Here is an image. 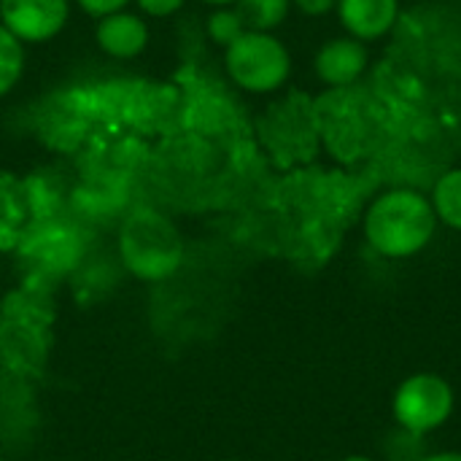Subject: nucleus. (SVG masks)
<instances>
[{"label": "nucleus", "mask_w": 461, "mask_h": 461, "mask_svg": "<svg viewBox=\"0 0 461 461\" xmlns=\"http://www.w3.org/2000/svg\"><path fill=\"white\" fill-rule=\"evenodd\" d=\"M359 219L370 251L392 262L413 259L427 251L440 227L429 194L416 186H389L378 192Z\"/></svg>", "instance_id": "nucleus-1"}, {"label": "nucleus", "mask_w": 461, "mask_h": 461, "mask_svg": "<svg viewBox=\"0 0 461 461\" xmlns=\"http://www.w3.org/2000/svg\"><path fill=\"white\" fill-rule=\"evenodd\" d=\"M119 251L132 276L143 281H162L178 270L184 243L178 230L162 213L138 211L122 227Z\"/></svg>", "instance_id": "nucleus-2"}, {"label": "nucleus", "mask_w": 461, "mask_h": 461, "mask_svg": "<svg viewBox=\"0 0 461 461\" xmlns=\"http://www.w3.org/2000/svg\"><path fill=\"white\" fill-rule=\"evenodd\" d=\"M230 81L249 95L281 92L292 76V54L273 32L246 30L224 49Z\"/></svg>", "instance_id": "nucleus-3"}, {"label": "nucleus", "mask_w": 461, "mask_h": 461, "mask_svg": "<svg viewBox=\"0 0 461 461\" xmlns=\"http://www.w3.org/2000/svg\"><path fill=\"white\" fill-rule=\"evenodd\" d=\"M456 408L454 386L438 373H413L392 394L394 427L416 438H429L443 429Z\"/></svg>", "instance_id": "nucleus-4"}, {"label": "nucleus", "mask_w": 461, "mask_h": 461, "mask_svg": "<svg viewBox=\"0 0 461 461\" xmlns=\"http://www.w3.org/2000/svg\"><path fill=\"white\" fill-rule=\"evenodd\" d=\"M70 0H0V24L22 43H46L62 32Z\"/></svg>", "instance_id": "nucleus-5"}, {"label": "nucleus", "mask_w": 461, "mask_h": 461, "mask_svg": "<svg viewBox=\"0 0 461 461\" xmlns=\"http://www.w3.org/2000/svg\"><path fill=\"white\" fill-rule=\"evenodd\" d=\"M370 65H373V57H370L367 43L351 35L330 38L327 43L319 46L313 57V73L324 84V89H346L362 81Z\"/></svg>", "instance_id": "nucleus-6"}, {"label": "nucleus", "mask_w": 461, "mask_h": 461, "mask_svg": "<svg viewBox=\"0 0 461 461\" xmlns=\"http://www.w3.org/2000/svg\"><path fill=\"white\" fill-rule=\"evenodd\" d=\"M402 11V0H338L335 8L346 35L362 43L386 41L400 24Z\"/></svg>", "instance_id": "nucleus-7"}, {"label": "nucleus", "mask_w": 461, "mask_h": 461, "mask_svg": "<svg viewBox=\"0 0 461 461\" xmlns=\"http://www.w3.org/2000/svg\"><path fill=\"white\" fill-rule=\"evenodd\" d=\"M95 41L97 46L116 59H132L138 57L146 43H149V24L143 22V16L130 14V11H116L108 14L97 22L95 30Z\"/></svg>", "instance_id": "nucleus-8"}, {"label": "nucleus", "mask_w": 461, "mask_h": 461, "mask_svg": "<svg viewBox=\"0 0 461 461\" xmlns=\"http://www.w3.org/2000/svg\"><path fill=\"white\" fill-rule=\"evenodd\" d=\"M438 221L454 232H461V165L443 170L427 189Z\"/></svg>", "instance_id": "nucleus-9"}, {"label": "nucleus", "mask_w": 461, "mask_h": 461, "mask_svg": "<svg viewBox=\"0 0 461 461\" xmlns=\"http://www.w3.org/2000/svg\"><path fill=\"white\" fill-rule=\"evenodd\" d=\"M235 11L243 19L246 30L273 32L286 22L292 11V0H238Z\"/></svg>", "instance_id": "nucleus-10"}, {"label": "nucleus", "mask_w": 461, "mask_h": 461, "mask_svg": "<svg viewBox=\"0 0 461 461\" xmlns=\"http://www.w3.org/2000/svg\"><path fill=\"white\" fill-rule=\"evenodd\" d=\"M24 73V43L0 24V97H5Z\"/></svg>", "instance_id": "nucleus-11"}, {"label": "nucleus", "mask_w": 461, "mask_h": 461, "mask_svg": "<svg viewBox=\"0 0 461 461\" xmlns=\"http://www.w3.org/2000/svg\"><path fill=\"white\" fill-rule=\"evenodd\" d=\"M205 32H208V41L211 43L227 49L232 41H238L246 32V24L238 16L235 5H224V8H213V14L205 22Z\"/></svg>", "instance_id": "nucleus-12"}, {"label": "nucleus", "mask_w": 461, "mask_h": 461, "mask_svg": "<svg viewBox=\"0 0 461 461\" xmlns=\"http://www.w3.org/2000/svg\"><path fill=\"white\" fill-rule=\"evenodd\" d=\"M424 438H416L411 432H402V429H394L389 438H386V454L392 461H419L427 451L421 446Z\"/></svg>", "instance_id": "nucleus-13"}, {"label": "nucleus", "mask_w": 461, "mask_h": 461, "mask_svg": "<svg viewBox=\"0 0 461 461\" xmlns=\"http://www.w3.org/2000/svg\"><path fill=\"white\" fill-rule=\"evenodd\" d=\"M138 8L146 14V16H154V19H162V16H173L186 0H135Z\"/></svg>", "instance_id": "nucleus-14"}, {"label": "nucleus", "mask_w": 461, "mask_h": 461, "mask_svg": "<svg viewBox=\"0 0 461 461\" xmlns=\"http://www.w3.org/2000/svg\"><path fill=\"white\" fill-rule=\"evenodd\" d=\"M76 3H78V8L86 11L89 16L103 19V16H108V14L124 11V5H127L130 0H76Z\"/></svg>", "instance_id": "nucleus-15"}, {"label": "nucleus", "mask_w": 461, "mask_h": 461, "mask_svg": "<svg viewBox=\"0 0 461 461\" xmlns=\"http://www.w3.org/2000/svg\"><path fill=\"white\" fill-rule=\"evenodd\" d=\"M292 5L305 16H327L338 8V0H292Z\"/></svg>", "instance_id": "nucleus-16"}, {"label": "nucleus", "mask_w": 461, "mask_h": 461, "mask_svg": "<svg viewBox=\"0 0 461 461\" xmlns=\"http://www.w3.org/2000/svg\"><path fill=\"white\" fill-rule=\"evenodd\" d=\"M419 461H461V451H438V454H424Z\"/></svg>", "instance_id": "nucleus-17"}, {"label": "nucleus", "mask_w": 461, "mask_h": 461, "mask_svg": "<svg viewBox=\"0 0 461 461\" xmlns=\"http://www.w3.org/2000/svg\"><path fill=\"white\" fill-rule=\"evenodd\" d=\"M340 461H378L375 456H367V454H351V456H343Z\"/></svg>", "instance_id": "nucleus-18"}, {"label": "nucleus", "mask_w": 461, "mask_h": 461, "mask_svg": "<svg viewBox=\"0 0 461 461\" xmlns=\"http://www.w3.org/2000/svg\"><path fill=\"white\" fill-rule=\"evenodd\" d=\"M203 3H208V5H213V8H224V5H235L238 0H203Z\"/></svg>", "instance_id": "nucleus-19"}, {"label": "nucleus", "mask_w": 461, "mask_h": 461, "mask_svg": "<svg viewBox=\"0 0 461 461\" xmlns=\"http://www.w3.org/2000/svg\"><path fill=\"white\" fill-rule=\"evenodd\" d=\"M0 461H3V459H0Z\"/></svg>", "instance_id": "nucleus-20"}]
</instances>
